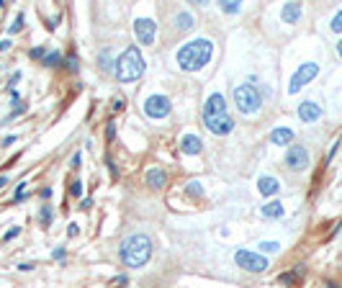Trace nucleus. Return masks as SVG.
Returning <instances> with one entry per match:
<instances>
[{
	"instance_id": "obj_1",
	"label": "nucleus",
	"mask_w": 342,
	"mask_h": 288,
	"mask_svg": "<svg viewBox=\"0 0 342 288\" xmlns=\"http://www.w3.org/2000/svg\"><path fill=\"white\" fill-rule=\"evenodd\" d=\"M211 54H213V44L208 39H193V41L183 44V47L178 49L175 59H178V64L183 70L196 72V70L203 67V64H208Z\"/></svg>"
},
{
	"instance_id": "obj_2",
	"label": "nucleus",
	"mask_w": 342,
	"mask_h": 288,
	"mask_svg": "<svg viewBox=\"0 0 342 288\" xmlns=\"http://www.w3.org/2000/svg\"><path fill=\"white\" fill-rule=\"evenodd\" d=\"M149 257H152V239L147 234H134L121 245V260L129 268H142Z\"/></svg>"
},
{
	"instance_id": "obj_3",
	"label": "nucleus",
	"mask_w": 342,
	"mask_h": 288,
	"mask_svg": "<svg viewBox=\"0 0 342 288\" xmlns=\"http://www.w3.org/2000/svg\"><path fill=\"white\" fill-rule=\"evenodd\" d=\"M113 75L121 80V82H132V80H139L144 75V59H142V52L137 47H129L119 59H116V67H113Z\"/></svg>"
},
{
	"instance_id": "obj_4",
	"label": "nucleus",
	"mask_w": 342,
	"mask_h": 288,
	"mask_svg": "<svg viewBox=\"0 0 342 288\" xmlns=\"http://www.w3.org/2000/svg\"><path fill=\"white\" fill-rule=\"evenodd\" d=\"M234 106H237L245 116L258 114L263 106V95L255 85H237L234 87Z\"/></svg>"
},
{
	"instance_id": "obj_5",
	"label": "nucleus",
	"mask_w": 342,
	"mask_h": 288,
	"mask_svg": "<svg viewBox=\"0 0 342 288\" xmlns=\"http://www.w3.org/2000/svg\"><path fill=\"white\" fill-rule=\"evenodd\" d=\"M234 262H237L242 270H247V273H265V270L270 268V262H268L265 255L250 252V250H237V255H234Z\"/></svg>"
},
{
	"instance_id": "obj_6",
	"label": "nucleus",
	"mask_w": 342,
	"mask_h": 288,
	"mask_svg": "<svg viewBox=\"0 0 342 288\" xmlns=\"http://www.w3.org/2000/svg\"><path fill=\"white\" fill-rule=\"evenodd\" d=\"M316 75H319V64H316V62L301 64V67L296 70V75L291 77V87H288V90H291V93H298V90H301L306 82H311Z\"/></svg>"
},
{
	"instance_id": "obj_7",
	"label": "nucleus",
	"mask_w": 342,
	"mask_h": 288,
	"mask_svg": "<svg viewBox=\"0 0 342 288\" xmlns=\"http://www.w3.org/2000/svg\"><path fill=\"white\" fill-rule=\"evenodd\" d=\"M144 114L149 119H165L170 114V101L165 95H149L144 101Z\"/></svg>"
},
{
	"instance_id": "obj_8",
	"label": "nucleus",
	"mask_w": 342,
	"mask_h": 288,
	"mask_svg": "<svg viewBox=\"0 0 342 288\" xmlns=\"http://www.w3.org/2000/svg\"><path fill=\"white\" fill-rule=\"evenodd\" d=\"M203 124L208 126L211 134H229V131L234 129V121L229 114H213V116H203Z\"/></svg>"
},
{
	"instance_id": "obj_9",
	"label": "nucleus",
	"mask_w": 342,
	"mask_h": 288,
	"mask_svg": "<svg viewBox=\"0 0 342 288\" xmlns=\"http://www.w3.org/2000/svg\"><path fill=\"white\" fill-rule=\"evenodd\" d=\"M286 165H288L291 170H296V172L306 170V165H309V152H306V147H298V144L288 147V152H286Z\"/></svg>"
},
{
	"instance_id": "obj_10",
	"label": "nucleus",
	"mask_w": 342,
	"mask_h": 288,
	"mask_svg": "<svg viewBox=\"0 0 342 288\" xmlns=\"http://www.w3.org/2000/svg\"><path fill=\"white\" fill-rule=\"evenodd\" d=\"M155 31H157V24L152 18H139L134 24V34L142 44H152L155 41Z\"/></svg>"
},
{
	"instance_id": "obj_11",
	"label": "nucleus",
	"mask_w": 342,
	"mask_h": 288,
	"mask_svg": "<svg viewBox=\"0 0 342 288\" xmlns=\"http://www.w3.org/2000/svg\"><path fill=\"white\" fill-rule=\"evenodd\" d=\"M322 106L319 103H314V101H304L301 106H298V119L301 121H306V124H311V121H319L322 119Z\"/></svg>"
},
{
	"instance_id": "obj_12",
	"label": "nucleus",
	"mask_w": 342,
	"mask_h": 288,
	"mask_svg": "<svg viewBox=\"0 0 342 288\" xmlns=\"http://www.w3.org/2000/svg\"><path fill=\"white\" fill-rule=\"evenodd\" d=\"M213 114H226V101L221 93H211L203 106V116H213Z\"/></svg>"
},
{
	"instance_id": "obj_13",
	"label": "nucleus",
	"mask_w": 342,
	"mask_h": 288,
	"mask_svg": "<svg viewBox=\"0 0 342 288\" xmlns=\"http://www.w3.org/2000/svg\"><path fill=\"white\" fill-rule=\"evenodd\" d=\"M258 188L263 196H275L278 190H281V183H278L275 178H270V175H263V178L258 180Z\"/></svg>"
},
{
	"instance_id": "obj_14",
	"label": "nucleus",
	"mask_w": 342,
	"mask_h": 288,
	"mask_svg": "<svg viewBox=\"0 0 342 288\" xmlns=\"http://www.w3.org/2000/svg\"><path fill=\"white\" fill-rule=\"evenodd\" d=\"M291 139H293V131H291V129H286V126L273 129V134H270V142H273V144H278V147H286Z\"/></svg>"
},
{
	"instance_id": "obj_15",
	"label": "nucleus",
	"mask_w": 342,
	"mask_h": 288,
	"mask_svg": "<svg viewBox=\"0 0 342 288\" xmlns=\"http://www.w3.org/2000/svg\"><path fill=\"white\" fill-rule=\"evenodd\" d=\"M147 183H149V188H165L167 175H165L160 167H152V170L147 172Z\"/></svg>"
},
{
	"instance_id": "obj_16",
	"label": "nucleus",
	"mask_w": 342,
	"mask_h": 288,
	"mask_svg": "<svg viewBox=\"0 0 342 288\" xmlns=\"http://www.w3.org/2000/svg\"><path fill=\"white\" fill-rule=\"evenodd\" d=\"M201 139L198 137H193V134H188V137H183V142H180V149L185 152V154H198L201 152Z\"/></svg>"
},
{
	"instance_id": "obj_17",
	"label": "nucleus",
	"mask_w": 342,
	"mask_h": 288,
	"mask_svg": "<svg viewBox=\"0 0 342 288\" xmlns=\"http://www.w3.org/2000/svg\"><path fill=\"white\" fill-rule=\"evenodd\" d=\"M301 18V3H286L283 6V21L286 24H296Z\"/></svg>"
},
{
	"instance_id": "obj_18",
	"label": "nucleus",
	"mask_w": 342,
	"mask_h": 288,
	"mask_svg": "<svg viewBox=\"0 0 342 288\" xmlns=\"http://www.w3.org/2000/svg\"><path fill=\"white\" fill-rule=\"evenodd\" d=\"M263 216H265V219H281V216H283V204H281V201H270V204H265Z\"/></svg>"
},
{
	"instance_id": "obj_19",
	"label": "nucleus",
	"mask_w": 342,
	"mask_h": 288,
	"mask_svg": "<svg viewBox=\"0 0 342 288\" xmlns=\"http://www.w3.org/2000/svg\"><path fill=\"white\" fill-rule=\"evenodd\" d=\"M301 275H304V268H296V273H283L278 280L286 283V285H293V283H298V278H301Z\"/></svg>"
},
{
	"instance_id": "obj_20",
	"label": "nucleus",
	"mask_w": 342,
	"mask_h": 288,
	"mask_svg": "<svg viewBox=\"0 0 342 288\" xmlns=\"http://www.w3.org/2000/svg\"><path fill=\"white\" fill-rule=\"evenodd\" d=\"M178 29H183V31H188L190 26H193V16H190V13H178Z\"/></svg>"
},
{
	"instance_id": "obj_21",
	"label": "nucleus",
	"mask_w": 342,
	"mask_h": 288,
	"mask_svg": "<svg viewBox=\"0 0 342 288\" xmlns=\"http://www.w3.org/2000/svg\"><path fill=\"white\" fill-rule=\"evenodd\" d=\"M39 221H41V227H49L52 224V209L49 206H44L39 211Z\"/></svg>"
},
{
	"instance_id": "obj_22",
	"label": "nucleus",
	"mask_w": 342,
	"mask_h": 288,
	"mask_svg": "<svg viewBox=\"0 0 342 288\" xmlns=\"http://www.w3.org/2000/svg\"><path fill=\"white\" fill-rule=\"evenodd\" d=\"M329 29H332L334 34H342V11H337V13H334V18H332Z\"/></svg>"
},
{
	"instance_id": "obj_23",
	"label": "nucleus",
	"mask_w": 342,
	"mask_h": 288,
	"mask_svg": "<svg viewBox=\"0 0 342 288\" xmlns=\"http://www.w3.org/2000/svg\"><path fill=\"white\" fill-rule=\"evenodd\" d=\"M44 64H47V67H54V64H62V54H59V52H52V54H47V57H44Z\"/></svg>"
},
{
	"instance_id": "obj_24",
	"label": "nucleus",
	"mask_w": 342,
	"mask_h": 288,
	"mask_svg": "<svg viewBox=\"0 0 342 288\" xmlns=\"http://www.w3.org/2000/svg\"><path fill=\"white\" fill-rule=\"evenodd\" d=\"M260 250H265V252H278V250H281V245H278V242H260Z\"/></svg>"
},
{
	"instance_id": "obj_25",
	"label": "nucleus",
	"mask_w": 342,
	"mask_h": 288,
	"mask_svg": "<svg viewBox=\"0 0 342 288\" xmlns=\"http://www.w3.org/2000/svg\"><path fill=\"white\" fill-rule=\"evenodd\" d=\"M221 11H226V13H237V11H240V3H237V0H229V3H221Z\"/></svg>"
},
{
	"instance_id": "obj_26",
	"label": "nucleus",
	"mask_w": 342,
	"mask_h": 288,
	"mask_svg": "<svg viewBox=\"0 0 342 288\" xmlns=\"http://www.w3.org/2000/svg\"><path fill=\"white\" fill-rule=\"evenodd\" d=\"M100 62H103V64H100L103 70H113V64H111V52H103V54H100Z\"/></svg>"
},
{
	"instance_id": "obj_27",
	"label": "nucleus",
	"mask_w": 342,
	"mask_h": 288,
	"mask_svg": "<svg viewBox=\"0 0 342 288\" xmlns=\"http://www.w3.org/2000/svg\"><path fill=\"white\" fill-rule=\"evenodd\" d=\"M44 57H47V49H44V47L31 49V59H41V62H44Z\"/></svg>"
},
{
	"instance_id": "obj_28",
	"label": "nucleus",
	"mask_w": 342,
	"mask_h": 288,
	"mask_svg": "<svg viewBox=\"0 0 342 288\" xmlns=\"http://www.w3.org/2000/svg\"><path fill=\"white\" fill-rule=\"evenodd\" d=\"M21 29H24V16H18V18H16V24L11 26V34H16V31H21Z\"/></svg>"
},
{
	"instance_id": "obj_29",
	"label": "nucleus",
	"mask_w": 342,
	"mask_h": 288,
	"mask_svg": "<svg viewBox=\"0 0 342 288\" xmlns=\"http://www.w3.org/2000/svg\"><path fill=\"white\" fill-rule=\"evenodd\" d=\"M70 193H72V196H82V183H80V180H75V183H72V188H70Z\"/></svg>"
},
{
	"instance_id": "obj_30",
	"label": "nucleus",
	"mask_w": 342,
	"mask_h": 288,
	"mask_svg": "<svg viewBox=\"0 0 342 288\" xmlns=\"http://www.w3.org/2000/svg\"><path fill=\"white\" fill-rule=\"evenodd\" d=\"M113 137H116V124H108V129H105V139L111 142Z\"/></svg>"
},
{
	"instance_id": "obj_31",
	"label": "nucleus",
	"mask_w": 342,
	"mask_h": 288,
	"mask_svg": "<svg viewBox=\"0 0 342 288\" xmlns=\"http://www.w3.org/2000/svg\"><path fill=\"white\" fill-rule=\"evenodd\" d=\"M18 232H21V229H18V227H11V229H8V232H6V237H3V242H8V239H13V237H16V234H18Z\"/></svg>"
},
{
	"instance_id": "obj_32",
	"label": "nucleus",
	"mask_w": 342,
	"mask_h": 288,
	"mask_svg": "<svg viewBox=\"0 0 342 288\" xmlns=\"http://www.w3.org/2000/svg\"><path fill=\"white\" fill-rule=\"evenodd\" d=\"M52 257H54V260H65V247H57V250L52 252Z\"/></svg>"
},
{
	"instance_id": "obj_33",
	"label": "nucleus",
	"mask_w": 342,
	"mask_h": 288,
	"mask_svg": "<svg viewBox=\"0 0 342 288\" xmlns=\"http://www.w3.org/2000/svg\"><path fill=\"white\" fill-rule=\"evenodd\" d=\"M188 193H193V196H198V193H201V185H198V183L193 180V183L188 185Z\"/></svg>"
},
{
	"instance_id": "obj_34",
	"label": "nucleus",
	"mask_w": 342,
	"mask_h": 288,
	"mask_svg": "<svg viewBox=\"0 0 342 288\" xmlns=\"http://www.w3.org/2000/svg\"><path fill=\"white\" fill-rule=\"evenodd\" d=\"M124 106H126V101H124V98H116V101H113V111H121Z\"/></svg>"
},
{
	"instance_id": "obj_35",
	"label": "nucleus",
	"mask_w": 342,
	"mask_h": 288,
	"mask_svg": "<svg viewBox=\"0 0 342 288\" xmlns=\"http://www.w3.org/2000/svg\"><path fill=\"white\" fill-rule=\"evenodd\" d=\"M67 67H70L72 72H77V59H75V57H70V59H67Z\"/></svg>"
},
{
	"instance_id": "obj_36",
	"label": "nucleus",
	"mask_w": 342,
	"mask_h": 288,
	"mask_svg": "<svg viewBox=\"0 0 342 288\" xmlns=\"http://www.w3.org/2000/svg\"><path fill=\"white\" fill-rule=\"evenodd\" d=\"M77 229H80L77 224H70V229H67V232H70V237H75V234H77Z\"/></svg>"
},
{
	"instance_id": "obj_37",
	"label": "nucleus",
	"mask_w": 342,
	"mask_h": 288,
	"mask_svg": "<svg viewBox=\"0 0 342 288\" xmlns=\"http://www.w3.org/2000/svg\"><path fill=\"white\" fill-rule=\"evenodd\" d=\"M113 285H119V288H124V285H126V278H116V280H113Z\"/></svg>"
},
{
	"instance_id": "obj_38",
	"label": "nucleus",
	"mask_w": 342,
	"mask_h": 288,
	"mask_svg": "<svg viewBox=\"0 0 342 288\" xmlns=\"http://www.w3.org/2000/svg\"><path fill=\"white\" fill-rule=\"evenodd\" d=\"M8 47H11V41H0V52H6Z\"/></svg>"
},
{
	"instance_id": "obj_39",
	"label": "nucleus",
	"mask_w": 342,
	"mask_h": 288,
	"mask_svg": "<svg viewBox=\"0 0 342 288\" xmlns=\"http://www.w3.org/2000/svg\"><path fill=\"white\" fill-rule=\"evenodd\" d=\"M337 54L342 57V39H339V44H337Z\"/></svg>"
},
{
	"instance_id": "obj_40",
	"label": "nucleus",
	"mask_w": 342,
	"mask_h": 288,
	"mask_svg": "<svg viewBox=\"0 0 342 288\" xmlns=\"http://www.w3.org/2000/svg\"><path fill=\"white\" fill-rule=\"evenodd\" d=\"M6 183H8V178H6V175H3V178H0V188H3Z\"/></svg>"
}]
</instances>
